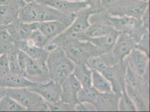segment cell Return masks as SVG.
Masks as SVG:
<instances>
[{
  "label": "cell",
  "instance_id": "cell-22",
  "mask_svg": "<svg viewBox=\"0 0 150 112\" xmlns=\"http://www.w3.org/2000/svg\"><path fill=\"white\" fill-rule=\"evenodd\" d=\"M149 7V1L126 0L125 15L140 20Z\"/></svg>",
  "mask_w": 150,
  "mask_h": 112
},
{
  "label": "cell",
  "instance_id": "cell-34",
  "mask_svg": "<svg viewBox=\"0 0 150 112\" xmlns=\"http://www.w3.org/2000/svg\"><path fill=\"white\" fill-rule=\"evenodd\" d=\"M47 105L49 109V111L57 112V111H75V108L69 104L64 103L61 100L55 102H46Z\"/></svg>",
  "mask_w": 150,
  "mask_h": 112
},
{
  "label": "cell",
  "instance_id": "cell-19",
  "mask_svg": "<svg viewBox=\"0 0 150 112\" xmlns=\"http://www.w3.org/2000/svg\"><path fill=\"white\" fill-rule=\"evenodd\" d=\"M118 62L111 51L89 58L86 64L90 69L102 73L108 67Z\"/></svg>",
  "mask_w": 150,
  "mask_h": 112
},
{
  "label": "cell",
  "instance_id": "cell-4",
  "mask_svg": "<svg viewBox=\"0 0 150 112\" xmlns=\"http://www.w3.org/2000/svg\"><path fill=\"white\" fill-rule=\"evenodd\" d=\"M7 94L24 106L27 111H49L45 100L28 87L7 89Z\"/></svg>",
  "mask_w": 150,
  "mask_h": 112
},
{
  "label": "cell",
  "instance_id": "cell-15",
  "mask_svg": "<svg viewBox=\"0 0 150 112\" xmlns=\"http://www.w3.org/2000/svg\"><path fill=\"white\" fill-rule=\"evenodd\" d=\"M13 42L28 40L33 31L37 29V22L25 23L17 20L6 26Z\"/></svg>",
  "mask_w": 150,
  "mask_h": 112
},
{
  "label": "cell",
  "instance_id": "cell-21",
  "mask_svg": "<svg viewBox=\"0 0 150 112\" xmlns=\"http://www.w3.org/2000/svg\"><path fill=\"white\" fill-rule=\"evenodd\" d=\"M119 31L114 30L106 35L96 38H86L85 40H88L101 50L104 53L112 50L116 39L119 35Z\"/></svg>",
  "mask_w": 150,
  "mask_h": 112
},
{
  "label": "cell",
  "instance_id": "cell-11",
  "mask_svg": "<svg viewBox=\"0 0 150 112\" xmlns=\"http://www.w3.org/2000/svg\"><path fill=\"white\" fill-rule=\"evenodd\" d=\"M125 60L134 72L142 77L149 70V57L136 48L132 50Z\"/></svg>",
  "mask_w": 150,
  "mask_h": 112
},
{
  "label": "cell",
  "instance_id": "cell-5",
  "mask_svg": "<svg viewBox=\"0 0 150 112\" xmlns=\"http://www.w3.org/2000/svg\"><path fill=\"white\" fill-rule=\"evenodd\" d=\"M109 21L114 29L119 33H126L137 43L144 34L149 33L142 25L141 20L129 16H109Z\"/></svg>",
  "mask_w": 150,
  "mask_h": 112
},
{
  "label": "cell",
  "instance_id": "cell-16",
  "mask_svg": "<svg viewBox=\"0 0 150 112\" xmlns=\"http://www.w3.org/2000/svg\"><path fill=\"white\" fill-rule=\"evenodd\" d=\"M119 96L113 92L99 94L94 103L96 111H119Z\"/></svg>",
  "mask_w": 150,
  "mask_h": 112
},
{
  "label": "cell",
  "instance_id": "cell-25",
  "mask_svg": "<svg viewBox=\"0 0 150 112\" xmlns=\"http://www.w3.org/2000/svg\"><path fill=\"white\" fill-rule=\"evenodd\" d=\"M126 0H101L103 10L112 16H124Z\"/></svg>",
  "mask_w": 150,
  "mask_h": 112
},
{
  "label": "cell",
  "instance_id": "cell-30",
  "mask_svg": "<svg viewBox=\"0 0 150 112\" xmlns=\"http://www.w3.org/2000/svg\"><path fill=\"white\" fill-rule=\"evenodd\" d=\"M23 111H27V110L7 94L0 100V112Z\"/></svg>",
  "mask_w": 150,
  "mask_h": 112
},
{
  "label": "cell",
  "instance_id": "cell-28",
  "mask_svg": "<svg viewBox=\"0 0 150 112\" xmlns=\"http://www.w3.org/2000/svg\"><path fill=\"white\" fill-rule=\"evenodd\" d=\"M91 83V86L100 93L112 92L109 81L101 73L94 69H93Z\"/></svg>",
  "mask_w": 150,
  "mask_h": 112
},
{
  "label": "cell",
  "instance_id": "cell-33",
  "mask_svg": "<svg viewBox=\"0 0 150 112\" xmlns=\"http://www.w3.org/2000/svg\"><path fill=\"white\" fill-rule=\"evenodd\" d=\"M30 43L38 47L44 48L50 40L38 29L33 31L29 38L27 40Z\"/></svg>",
  "mask_w": 150,
  "mask_h": 112
},
{
  "label": "cell",
  "instance_id": "cell-20",
  "mask_svg": "<svg viewBox=\"0 0 150 112\" xmlns=\"http://www.w3.org/2000/svg\"><path fill=\"white\" fill-rule=\"evenodd\" d=\"M37 83L33 82L20 74L9 73L0 77V87L7 89L29 87Z\"/></svg>",
  "mask_w": 150,
  "mask_h": 112
},
{
  "label": "cell",
  "instance_id": "cell-39",
  "mask_svg": "<svg viewBox=\"0 0 150 112\" xmlns=\"http://www.w3.org/2000/svg\"><path fill=\"white\" fill-rule=\"evenodd\" d=\"M27 56L28 55L25 53L23 51L19 50L18 54V61L20 69L22 72L23 75V72H24V71L25 69Z\"/></svg>",
  "mask_w": 150,
  "mask_h": 112
},
{
  "label": "cell",
  "instance_id": "cell-7",
  "mask_svg": "<svg viewBox=\"0 0 150 112\" xmlns=\"http://www.w3.org/2000/svg\"><path fill=\"white\" fill-rule=\"evenodd\" d=\"M23 75L30 81L44 84L50 80L46 63L41 62L27 56Z\"/></svg>",
  "mask_w": 150,
  "mask_h": 112
},
{
  "label": "cell",
  "instance_id": "cell-29",
  "mask_svg": "<svg viewBox=\"0 0 150 112\" xmlns=\"http://www.w3.org/2000/svg\"><path fill=\"white\" fill-rule=\"evenodd\" d=\"M19 50V48L15 45V44L8 48L6 53L8 58V66L10 73L23 75L18 61V54Z\"/></svg>",
  "mask_w": 150,
  "mask_h": 112
},
{
  "label": "cell",
  "instance_id": "cell-17",
  "mask_svg": "<svg viewBox=\"0 0 150 112\" xmlns=\"http://www.w3.org/2000/svg\"><path fill=\"white\" fill-rule=\"evenodd\" d=\"M19 50L23 51L29 57L41 62L46 63L50 52L42 48L30 43L26 40H20L14 42Z\"/></svg>",
  "mask_w": 150,
  "mask_h": 112
},
{
  "label": "cell",
  "instance_id": "cell-2",
  "mask_svg": "<svg viewBox=\"0 0 150 112\" xmlns=\"http://www.w3.org/2000/svg\"><path fill=\"white\" fill-rule=\"evenodd\" d=\"M95 13L89 7L83 9L76 13V16L72 24L59 35L50 40L52 43L60 47L62 44L71 40H83L85 33L90 25V16Z\"/></svg>",
  "mask_w": 150,
  "mask_h": 112
},
{
  "label": "cell",
  "instance_id": "cell-13",
  "mask_svg": "<svg viewBox=\"0 0 150 112\" xmlns=\"http://www.w3.org/2000/svg\"><path fill=\"white\" fill-rule=\"evenodd\" d=\"M41 3L53 7L66 15H74L82 10L88 8L84 1H70L67 0H42Z\"/></svg>",
  "mask_w": 150,
  "mask_h": 112
},
{
  "label": "cell",
  "instance_id": "cell-42",
  "mask_svg": "<svg viewBox=\"0 0 150 112\" xmlns=\"http://www.w3.org/2000/svg\"><path fill=\"white\" fill-rule=\"evenodd\" d=\"M7 93V89L5 87H0V100L5 96Z\"/></svg>",
  "mask_w": 150,
  "mask_h": 112
},
{
  "label": "cell",
  "instance_id": "cell-8",
  "mask_svg": "<svg viewBox=\"0 0 150 112\" xmlns=\"http://www.w3.org/2000/svg\"><path fill=\"white\" fill-rule=\"evenodd\" d=\"M81 87V84L75 76L69 75L61 84L60 100L75 108L76 104L80 103L77 100V94Z\"/></svg>",
  "mask_w": 150,
  "mask_h": 112
},
{
  "label": "cell",
  "instance_id": "cell-43",
  "mask_svg": "<svg viewBox=\"0 0 150 112\" xmlns=\"http://www.w3.org/2000/svg\"><path fill=\"white\" fill-rule=\"evenodd\" d=\"M8 50V48L5 47H2V46H0V56L2 55H3L4 53H6L7 50Z\"/></svg>",
  "mask_w": 150,
  "mask_h": 112
},
{
  "label": "cell",
  "instance_id": "cell-6",
  "mask_svg": "<svg viewBox=\"0 0 150 112\" xmlns=\"http://www.w3.org/2000/svg\"><path fill=\"white\" fill-rule=\"evenodd\" d=\"M127 64L124 60L108 67L101 74L109 81L112 85L113 93L119 95L125 90V71Z\"/></svg>",
  "mask_w": 150,
  "mask_h": 112
},
{
  "label": "cell",
  "instance_id": "cell-12",
  "mask_svg": "<svg viewBox=\"0 0 150 112\" xmlns=\"http://www.w3.org/2000/svg\"><path fill=\"white\" fill-rule=\"evenodd\" d=\"M136 42L128 34L120 33L116 39L112 52L118 62L124 61L132 50L135 48Z\"/></svg>",
  "mask_w": 150,
  "mask_h": 112
},
{
  "label": "cell",
  "instance_id": "cell-36",
  "mask_svg": "<svg viewBox=\"0 0 150 112\" xmlns=\"http://www.w3.org/2000/svg\"><path fill=\"white\" fill-rule=\"evenodd\" d=\"M149 33L144 34L140 40L136 43L135 48L142 51L147 56H150L149 52V43H150Z\"/></svg>",
  "mask_w": 150,
  "mask_h": 112
},
{
  "label": "cell",
  "instance_id": "cell-32",
  "mask_svg": "<svg viewBox=\"0 0 150 112\" xmlns=\"http://www.w3.org/2000/svg\"><path fill=\"white\" fill-rule=\"evenodd\" d=\"M119 111L121 112H136L137 111L136 108L134 103L132 101L126 93L125 90H124L120 96H119L118 103Z\"/></svg>",
  "mask_w": 150,
  "mask_h": 112
},
{
  "label": "cell",
  "instance_id": "cell-18",
  "mask_svg": "<svg viewBox=\"0 0 150 112\" xmlns=\"http://www.w3.org/2000/svg\"><path fill=\"white\" fill-rule=\"evenodd\" d=\"M69 26L61 21L56 20L37 22L38 29L50 40L62 34Z\"/></svg>",
  "mask_w": 150,
  "mask_h": 112
},
{
  "label": "cell",
  "instance_id": "cell-14",
  "mask_svg": "<svg viewBox=\"0 0 150 112\" xmlns=\"http://www.w3.org/2000/svg\"><path fill=\"white\" fill-rule=\"evenodd\" d=\"M126 64L125 85L137 90L146 99L149 101V81L146 80L142 76L136 74L129 67L127 62Z\"/></svg>",
  "mask_w": 150,
  "mask_h": 112
},
{
  "label": "cell",
  "instance_id": "cell-24",
  "mask_svg": "<svg viewBox=\"0 0 150 112\" xmlns=\"http://www.w3.org/2000/svg\"><path fill=\"white\" fill-rule=\"evenodd\" d=\"M93 69H90L86 63H76L72 74L80 82L82 87L91 86Z\"/></svg>",
  "mask_w": 150,
  "mask_h": 112
},
{
  "label": "cell",
  "instance_id": "cell-23",
  "mask_svg": "<svg viewBox=\"0 0 150 112\" xmlns=\"http://www.w3.org/2000/svg\"><path fill=\"white\" fill-rule=\"evenodd\" d=\"M39 3L25 4L20 7L18 13V20L20 22L32 23L38 22Z\"/></svg>",
  "mask_w": 150,
  "mask_h": 112
},
{
  "label": "cell",
  "instance_id": "cell-38",
  "mask_svg": "<svg viewBox=\"0 0 150 112\" xmlns=\"http://www.w3.org/2000/svg\"><path fill=\"white\" fill-rule=\"evenodd\" d=\"M84 1L95 13L103 10L101 6V0H84Z\"/></svg>",
  "mask_w": 150,
  "mask_h": 112
},
{
  "label": "cell",
  "instance_id": "cell-3",
  "mask_svg": "<svg viewBox=\"0 0 150 112\" xmlns=\"http://www.w3.org/2000/svg\"><path fill=\"white\" fill-rule=\"evenodd\" d=\"M62 48L67 56L74 62L86 63L89 58L99 56L104 52L88 40H75L62 44Z\"/></svg>",
  "mask_w": 150,
  "mask_h": 112
},
{
  "label": "cell",
  "instance_id": "cell-31",
  "mask_svg": "<svg viewBox=\"0 0 150 112\" xmlns=\"http://www.w3.org/2000/svg\"><path fill=\"white\" fill-rule=\"evenodd\" d=\"M99 93L91 86L81 87L77 94V100L80 103L94 104Z\"/></svg>",
  "mask_w": 150,
  "mask_h": 112
},
{
  "label": "cell",
  "instance_id": "cell-35",
  "mask_svg": "<svg viewBox=\"0 0 150 112\" xmlns=\"http://www.w3.org/2000/svg\"><path fill=\"white\" fill-rule=\"evenodd\" d=\"M14 44L6 26H0V46L9 48Z\"/></svg>",
  "mask_w": 150,
  "mask_h": 112
},
{
  "label": "cell",
  "instance_id": "cell-40",
  "mask_svg": "<svg viewBox=\"0 0 150 112\" xmlns=\"http://www.w3.org/2000/svg\"><path fill=\"white\" fill-rule=\"evenodd\" d=\"M142 25L146 30H149L150 26V15H149V7L146 10L144 15L141 19Z\"/></svg>",
  "mask_w": 150,
  "mask_h": 112
},
{
  "label": "cell",
  "instance_id": "cell-10",
  "mask_svg": "<svg viewBox=\"0 0 150 112\" xmlns=\"http://www.w3.org/2000/svg\"><path fill=\"white\" fill-rule=\"evenodd\" d=\"M76 16V13L71 15H66L43 3H39L38 22L56 20L70 25L75 20Z\"/></svg>",
  "mask_w": 150,
  "mask_h": 112
},
{
  "label": "cell",
  "instance_id": "cell-46",
  "mask_svg": "<svg viewBox=\"0 0 150 112\" xmlns=\"http://www.w3.org/2000/svg\"><path fill=\"white\" fill-rule=\"evenodd\" d=\"M144 1H149V0H144Z\"/></svg>",
  "mask_w": 150,
  "mask_h": 112
},
{
  "label": "cell",
  "instance_id": "cell-26",
  "mask_svg": "<svg viewBox=\"0 0 150 112\" xmlns=\"http://www.w3.org/2000/svg\"><path fill=\"white\" fill-rule=\"evenodd\" d=\"M19 8L15 5H0V26H7L18 20Z\"/></svg>",
  "mask_w": 150,
  "mask_h": 112
},
{
  "label": "cell",
  "instance_id": "cell-9",
  "mask_svg": "<svg viewBox=\"0 0 150 112\" xmlns=\"http://www.w3.org/2000/svg\"><path fill=\"white\" fill-rule=\"evenodd\" d=\"M29 90L39 94L46 102H55L60 100L61 94V84L50 79L44 84H35Z\"/></svg>",
  "mask_w": 150,
  "mask_h": 112
},
{
  "label": "cell",
  "instance_id": "cell-44",
  "mask_svg": "<svg viewBox=\"0 0 150 112\" xmlns=\"http://www.w3.org/2000/svg\"><path fill=\"white\" fill-rule=\"evenodd\" d=\"M25 4H29L31 2H36V3H41L42 0H23Z\"/></svg>",
  "mask_w": 150,
  "mask_h": 112
},
{
  "label": "cell",
  "instance_id": "cell-37",
  "mask_svg": "<svg viewBox=\"0 0 150 112\" xmlns=\"http://www.w3.org/2000/svg\"><path fill=\"white\" fill-rule=\"evenodd\" d=\"M10 72L7 55L6 52L0 56V77L6 75Z\"/></svg>",
  "mask_w": 150,
  "mask_h": 112
},
{
  "label": "cell",
  "instance_id": "cell-27",
  "mask_svg": "<svg viewBox=\"0 0 150 112\" xmlns=\"http://www.w3.org/2000/svg\"><path fill=\"white\" fill-rule=\"evenodd\" d=\"M125 91L136 108L137 111H150L149 101L146 99L142 95L134 89L125 85Z\"/></svg>",
  "mask_w": 150,
  "mask_h": 112
},
{
  "label": "cell",
  "instance_id": "cell-45",
  "mask_svg": "<svg viewBox=\"0 0 150 112\" xmlns=\"http://www.w3.org/2000/svg\"><path fill=\"white\" fill-rule=\"evenodd\" d=\"M67 1H82L84 0H67Z\"/></svg>",
  "mask_w": 150,
  "mask_h": 112
},
{
  "label": "cell",
  "instance_id": "cell-1",
  "mask_svg": "<svg viewBox=\"0 0 150 112\" xmlns=\"http://www.w3.org/2000/svg\"><path fill=\"white\" fill-rule=\"evenodd\" d=\"M46 65L50 79L60 84L72 74L75 65L59 46L50 52Z\"/></svg>",
  "mask_w": 150,
  "mask_h": 112
},
{
  "label": "cell",
  "instance_id": "cell-41",
  "mask_svg": "<svg viewBox=\"0 0 150 112\" xmlns=\"http://www.w3.org/2000/svg\"><path fill=\"white\" fill-rule=\"evenodd\" d=\"M25 4L23 0H0V5H15L20 7Z\"/></svg>",
  "mask_w": 150,
  "mask_h": 112
}]
</instances>
